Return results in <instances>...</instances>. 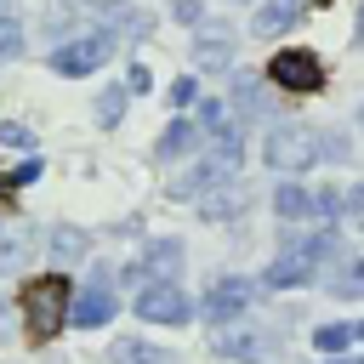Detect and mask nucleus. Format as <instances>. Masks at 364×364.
<instances>
[{
	"instance_id": "1",
	"label": "nucleus",
	"mask_w": 364,
	"mask_h": 364,
	"mask_svg": "<svg viewBox=\"0 0 364 364\" xmlns=\"http://www.w3.org/2000/svg\"><path fill=\"white\" fill-rule=\"evenodd\" d=\"M68 301H74V284L63 273H40L23 284V336L28 341H51L68 330Z\"/></svg>"
},
{
	"instance_id": "2",
	"label": "nucleus",
	"mask_w": 364,
	"mask_h": 364,
	"mask_svg": "<svg viewBox=\"0 0 364 364\" xmlns=\"http://www.w3.org/2000/svg\"><path fill=\"white\" fill-rule=\"evenodd\" d=\"M262 165L284 171V176H301L307 165H318V125H301V119H279L262 142Z\"/></svg>"
},
{
	"instance_id": "3",
	"label": "nucleus",
	"mask_w": 364,
	"mask_h": 364,
	"mask_svg": "<svg viewBox=\"0 0 364 364\" xmlns=\"http://www.w3.org/2000/svg\"><path fill=\"white\" fill-rule=\"evenodd\" d=\"M324 256H336V233H330V228L313 233V239H301V245H290L284 256H273V262L262 267V284H267V290H296V284L313 279V267H318Z\"/></svg>"
},
{
	"instance_id": "4",
	"label": "nucleus",
	"mask_w": 364,
	"mask_h": 364,
	"mask_svg": "<svg viewBox=\"0 0 364 364\" xmlns=\"http://www.w3.org/2000/svg\"><path fill=\"white\" fill-rule=\"evenodd\" d=\"M267 85L284 97H313V91H324V57L307 46H284L267 57Z\"/></svg>"
},
{
	"instance_id": "5",
	"label": "nucleus",
	"mask_w": 364,
	"mask_h": 364,
	"mask_svg": "<svg viewBox=\"0 0 364 364\" xmlns=\"http://www.w3.org/2000/svg\"><path fill=\"white\" fill-rule=\"evenodd\" d=\"M108 57H114V34H108V28H91V34H74V40H63V46L51 51V74L85 80V74H97Z\"/></svg>"
},
{
	"instance_id": "6",
	"label": "nucleus",
	"mask_w": 364,
	"mask_h": 364,
	"mask_svg": "<svg viewBox=\"0 0 364 364\" xmlns=\"http://www.w3.org/2000/svg\"><path fill=\"white\" fill-rule=\"evenodd\" d=\"M250 301H256V284H250V279H216V284L205 290V307H199V313H205V324H233Z\"/></svg>"
},
{
	"instance_id": "7",
	"label": "nucleus",
	"mask_w": 364,
	"mask_h": 364,
	"mask_svg": "<svg viewBox=\"0 0 364 364\" xmlns=\"http://www.w3.org/2000/svg\"><path fill=\"white\" fill-rule=\"evenodd\" d=\"M136 313L148 318V324H188L193 318V307H188V296L171 284V279H154L142 296H136Z\"/></svg>"
},
{
	"instance_id": "8",
	"label": "nucleus",
	"mask_w": 364,
	"mask_h": 364,
	"mask_svg": "<svg viewBox=\"0 0 364 364\" xmlns=\"http://www.w3.org/2000/svg\"><path fill=\"white\" fill-rule=\"evenodd\" d=\"M216 353L245 358V364H279V358H284V341H279L273 330H256V336H245V330H222V336H216Z\"/></svg>"
},
{
	"instance_id": "9",
	"label": "nucleus",
	"mask_w": 364,
	"mask_h": 364,
	"mask_svg": "<svg viewBox=\"0 0 364 364\" xmlns=\"http://www.w3.org/2000/svg\"><path fill=\"white\" fill-rule=\"evenodd\" d=\"M245 205H250V193H245L233 176H216V182L199 188V216H210V222H228V216H239Z\"/></svg>"
},
{
	"instance_id": "10",
	"label": "nucleus",
	"mask_w": 364,
	"mask_h": 364,
	"mask_svg": "<svg viewBox=\"0 0 364 364\" xmlns=\"http://www.w3.org/2000/svg\"><path fill=\"white\" fill-rule=\"evenodd\" d=\"M233 46H239V40H233L228 23H210V28L199 23V34H193V63H199V68H233Z\"/></svg>"
},
{
	"instance_id": "11",
	"label": "nucleus",
	"mask_w": 364,
	"mask_h": 364,
	"mask_svg": "<svg viewBox=\"0 0 364 364\" xmlns=\"http://www.w3.org/2000/svg\"><path fill=\"white\" fill-rule=\"evenodd\" d=\"M68 313H74V324H80V330H97V324H108V318L119 313V301H114V290L97 279V284H85V290L68 301Z\"/></svg>"
},
{
	"instance_id": "12",
	"label": "nucleus",
	"mask_w": 364,
	"mask_h": 364,
	"mask_svg": "<svg viewBox=\"0 0 364 364\" xmlns=\"http://www.w3.org/2000/svg\"><path fill=\"white\" fill-rule=\"evenodd\" d=\"M296 17H301V0H256V11H250V34H256V40H279Z\"/></svg>"
},
{
	"instance_id": "13",
	"label": "nucleus",
	"mask_w": 364,
	"mask_h": 364,
	"mask_svg": "<svg viewBox=\"0 0 364 364\" xmlns=\"http://www.w3.org/2000/svg\"><path fill=\"white\" fill-rule=\"evenodd\" d=\"M273 210H279V222H307V216H318V188L284 182V188H273Z\"/></svg>"
},
{
	"instance_id": "14",
	"label": "nucleus",
	"mask_w": 364,
	"mask_h": 364,
	"mask_svg": "<svg viewBox=\"0 0 364 364\" xmlns=\"http://www.w3.org/2000/svg\"><path fill=\"white\" fill-rule=\"evenodd\" d=\"M34 256V233L23 222H0V273H17Z\"/></svg>"
},
{
	"instance_id": "15",
	"label": "nucleus",
	"mask_w": 364,
	"mask_h": 364,
	"mask_svg": "<svg viewBox=\"0 0 364 364\" xmlns=\"http://www.w3.org/2000/svg\"><path fill=\"white\" fill-rule=\"evenodd\" d=\"M108 34H114V46H119V40H148V34H154V17L114 0V6H108Z\"/></svg>"
},
{
	"instance_id": "16",
	"label": "nucleus",
	"mask_w": 364,
	"mask_h": 364,
	"mask_svg": "<svg viewBox=\"0 0 364 364\" xmlns=\"http://www.w3.org/2000/svg\"><path fill=\"white\" fill-rule=\"evenodd\" d=\"M233 102H239L245 119H256V114L273 108V91H267V80H256V74H233Z\"/></svg>"
},
{
	"instance_id": "17",
	"label": "nucleus",
	"mask_w": 364,
	"mask_h": 364,
	"mask_svg": "<svg viewBox=\"0 0 364 364\" xmlns=\"http://www.w3.org/2000/svg\"><path fill=\"white\" fill-rule=\"evenodd\" d=\"M199 142H205V131H199V125H188V119H171V125L159 131V159H188Z\"/></svg>"
},
{
	"instance_id": "18",
	"label": "nucleus",
	"mask_w": 364,
	"mask_h": 364,
	"mask_svg": "<svg viewBox=\"0 0 364 364\" xmlns=\"http://www.w3.org/2000/svg\"><path fill=\"white\" fill-rule=\"evenodd\" d=\"M142 273H154V279H171V284H176V273H182V245H176V239H154V245H148V256H142Z\"/></svg>"
},
{
	"instance_id": "19",
	"label": "nucleus",
	"mask_w": 364,
	"mask_h": 364,
	"mask_svg": "<svg viewBox=\"0 0 364 364\" xmlns=\"http://www.w3.org/2000/svg\"><path fill=\"white\" fill-rule=\"evenodd\" d=\"M324 290H330V296H341V301H358V296H364V256H341Z\"/></svg>"
},
{
	"instance_id": "20",
	"label": "nucleus",
	"mask_w": 364,
	"mask_h": 364,
	"mask_svg": "<svg viewBox=\"0 0 364 364\" xmlns=\"http://www.w3.org/2000/svg\"><path fill=\"white\" fill-rule=\"evenodd\" d=\"M114 364H176V353H165V347H148V341H136V336H125V341H114V353H108Z\"/></svg>"
},
{
	"instance_id": "21",
	"label": "nucleus",
	"mask_w": 364,
	"mask_h": 364,
	"mask_svg": "<svg viewBox=\"0 0 364 364\" xmlns=\"http://www.w3.org/2000/svg\"><path fill=\"white\" fill-rule=\"evenodd\" d=\"M353 341H358V324H318L313 330V347L318 353H347Z\"/></svg>"
},
{
	"instance_id": "22",
	"label": "nucleus",
	"mask_w": 364,
	"mask_h": 364,
	"mask_svg": "<svg viewBox=\"0 0 364 364\" xmlns=\"http://www.w3.org/2000/svg\"><path fill=\"white\" fill-rule=\"evenodd\" d=\"M34 176H40V159H34V154H28L23 165H6V171H0V199H11L17 188H28Z\"/></svg>"
},
{
	"instance_id": "23",
	"label": "nucleus",
	"mask_w": 364,
	"mask_h": 364,
	"mask_svg": "<svg viewBox=\"0 0 364 364\" xmlns=\"http://www.w3.org/2000/svg\"><path fill=\"white\" fill-rule=\"evenodd\" d=\"M51 256H57V262H80V256H85V233H80V228H57V233H51Z\"/></svg>"
},
{
	"instance_id": "24",
	"label": "nucleus",
	"mask_w": 364,
	"mask_h": 364,
	"mask_svg": "<svg viewBox=\"0 0 364 364\" xmlns=\"http://www.w3.org/2000/svg\"><path fill=\"white\" fill-rule=\"evenodd\" d=\"M125 97H131L125 85H108V91L97 97V125H114V119L125 114Z\"/></svg>"
},
{
	"instance_id": "25",
	"label": "nucleus",
	"mask_w": 364,
	"mask_h": 364,
	"mask_svg": "<svg viewBox=\"0 0 364 364\" xmlns=\"http://www.w3.org/2000/svg\"><path fill=\"white\" fill-rule=\"evenodd\" d=\"M0 57H23V23L0 6Z\"/></svg>"
},
{
	"instance_id": "26",
	"label": "nucleus",
	"mask_w": 364,
	"mask_h": 364,
	"mask_svg": "<svg viewBox=\"0 0 364 364\" xmlns=\"http://www.w3.org/2000/svg\"><path fill=\"white\" fill-rule=\"evenodd\" d=\"M171 17L188 23V28H199L205 23V0H171Z\"/></svg>"
},
{
	"instance_id": "27",
	"label": "nucleus",
	"mask_w": 364,
	"mask_h": 364,
	"mask_svg": "<svg viewBox=\"0 0 364 364\" xmlns=\"http://www.w3.org/2000/svg\"><path fill=\"white\" fill-rule=\"evenodd\" d=\"M188 102H199V85H193V74L171 80V108H188Z\"/></svg>"
},
{
	"instance_id": "28",
	"label": "nucleus",
	"mask_w": 364,
	"mask_h": 364,
	"mask_svg": "<svg viewBox=\"0 0 364 364\" xmlns=\"http://www.w3.org/2000/svg\"><path fill=\"white\" fill-rule=\"evenodd\" d=\"M216 125H228V108H222V102L210 97V102L199 108V131H216Z\"/></svg>"
},
{
	"instance_id": "29",
	"label": "nucleus",
	"mask_w": 364,
	"mask_h": 364,
	"mask_svg": "<svg viewBox=\"0 0 364 364\" xmlns=\"http://www.w3.org/2000/svg\"><path fill=\"white\" fill-rule=\"evenodd\" d=\"M0 142H11V148H34L28 125H17V119H6V125H0Z\"/></svg>"
},
{
	"instance_id": "30",
	"label": "nucleus",
	"mask_w": 364,
	"mask_h": 364,
	"mask_svg": "<svg viewBox=\"0 0 364 364\" xmlns=\"http://www.w3.org/2000/svg\"><path fill=\"white\" fill-rule=\"evenodd\" d=\"M154 85V74L142 68V63H131V74H125V91H148Z\"/></svg>"
},
{
	"instance_id": "31",
	"label": "nucleus",
	"mask_w": 364,
	"mask_h": 364,
	"mask_svg": "<svg viewBox=\"0 0 364 364\" xmlns=\"http://www.w3.org/2000/svg\"><path fill=\"white\" fill-rule=\"evenodd\" d=\"M347 210H364V182H358V188L347 193Z\"/></svg>"
},
{
	"instance_id": "32",
	"label": "nucleus",
	"mask_w": 364,
	"mask_h": 364,
	"mask_svg": "<svg viewBox=\"0 0 364 364\" xmlns=\"http://www.w3.org/2000/svg\"><path fill=\"white\" fill-rule=\"evenodd\" d=\"M358 34H364V6H358Z\"/></svg>"
},
{
	"instance_id": "33",
	"label": "nucleus",
	"mask_w": 364,
	"mask_h": 364,
	"mask_svg": "<svg viewBox=\"0 0 364 364\" xmlns=\"http://www.w3.org/2000/svg\"><path fill=\"white\" fill-rule=\"evenodd\" d=\"M358 125H364V102H358Z\"/></svg>"
},
{
	"instance_id": "34",
	"label": "nucleus",
	"mask_w": 364,
	"mask_h": 364,
	"mask_svg": "<svg viewBox=\"0 0 364 364\" xmlns=\"http://www.w3.org/2000/svg\"><path fill=\"white\" fill-rule=\"evenodd\" d=\"M233 6H256V0H233Z\"/></svg>"
},
{
	"instance_id": "35",
	"label": "nucleus",
	"mask_w": 364,
	"mask_h": 364,
	"mask_svg": "<svg viewBox=\"0 0 364 364\" xmlns=\"http://www.w3.org/2000/svg\"><path fill=\"white\" fill-rule=\"evenodd\" d=\"M0 6H11V0H0Z\"/></svg>"
}]
</instances>
